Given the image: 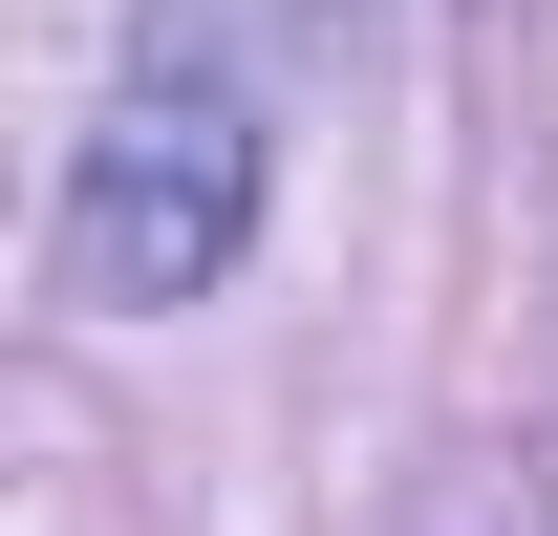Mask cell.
<instances>
[{"label": "cell", "mask_w": 558, "mask_h": 536, "mask_svg": "<svg viewBox=\"0 0 558 536\" xmlns=\"http://www.w3.org/2000/svg\"><path fill=\"white\" fill-rule=\"evenodd\" d=\"M258 236V130H236V86H130L108 130H86V194H65V279L86 301H194L215 258Z\"/></svg>", "instance_id": "6da1fadb"}]
</instances>
